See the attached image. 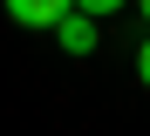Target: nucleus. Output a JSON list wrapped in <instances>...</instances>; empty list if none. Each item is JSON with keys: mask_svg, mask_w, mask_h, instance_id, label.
<instances>
[{"mask_svg": "<svg viewBox=\"0 0 150 136\" xmlns=\"http://www.w3.org/2000/svg\"><path fill=\"white\" fill-rule=\"evenodd\" d=\"M62 14H75V0H7V20L14 27H34V34H55Z\"/></svg>", "mask_w": 150, "mask_h": 136, "instance_id": "nucleus-1", "label": "nucleus"}, {"mask_svg": "<svg viewBox=\"0 0 150 136\" xmlns=\"http://www.w3.org/2000/svg\"><path fill=\"white\" fill-rule=\"evenodd\" d=\"M55 41H62L68 54H96V41H103V34H96V14H82V7H75V14H62Z\"/></svg>", "mask_w": 150, "mask_h": 136, "instance_id": "nucleus-2", "label": "nucleus"}, {"mask_svg": "<svg viewBox=\"0 0 150 136\" xmlns=\"http://www.w3.org/2000/svg\"><path fill=\"white\" fill-rule=\"evenodd\" d=\"M75 7H82V14H96V20H109V14H123V7H130V0H75Z\"/></svg>", "mask_w": 150, "mask_h": 136, "instance_id": "nucleus-3", "label": "nucleus"}, {"mask_svg": "<svg viewBox=\"0 0 150 136\" xmlns=\"http://www.w3.org/2000/svg\"><path fill=\"white\" fill-rule=\"evenodd\" d=\"M137 82H143V89H150V34L137 41Z\"/></svg>", "mask_w": 150, "mask_h": 136, "instance_id": "nucleus-4", "label": "nucleus"}, {"mask_svg": "<svg viewBox=\"0 0 150 136\" xmlns=\"http://www.w3.org/2000/svg\"><path fill=\"white\" fill-rule=\"evenodd\" d=\"M137 14H143V27H150V0H137Z\"/></svg>", "mask_w": 150, "mask_h": 136, "instance_id": "nucleus-5", "label": "nucleus"}]
</instances>
